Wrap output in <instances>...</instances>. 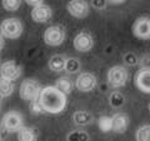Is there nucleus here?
I'll list each match as a JSON object with an SVG mask.
<instances>
[{"label":"nucleus","mask_w":150,"mask_h":141,"mask_svg":"<svg viewBox=\"0 0 150 141\" xmlns=\"http://www.w3.org/2000/svg\"><path fill=\"white\" fill-rule=\"evenodd\" d=\"M1 125L9 133H15L23 126V116L18 111H9L3 116Z\"/></svg>","instance_id":"obj_7"},{"label":"nucleus","mask_w":150,"mask_h":141,"mask_svg":"<svg viewBox=\"0 0 150 141\" xmlns=\"http://www.w3.org/2000/svg\"><path fill=\"white\" fill-rule=\"evenodd\" d=\"M79 70H80V63H79L78 59H74V58L65 59L64 71H67L69 74H74V73H78Z\"/></svg>","instance_id":"obj_20"},{"label":"nucleus","mask_w":150,"mask_h":141,"mask_svg":"<svg viewBox=\"0 0 150 141\" xmlns=\"http://www.w3.org/2000/svg\"><path fill=\"white\" fill-rule=\"evenodd\" d=\"M44 43L49 46H59L65 41V29L62 25L49 26L44 32Z\"/></svg>","instance_id":"obj_4"},{"label":"nucleus","mask_w":150,"mask_h":141,"mask_svg":"<svg viewBox=\"0 0 150 141\" xmlns=\"http://www.w3.org/2000/svg\"><path fill=\"white\" fill-rule=\"evenodd\" d=\"M112 120V128L111 130L116 134H124L126 129L129 126V117L125 114H121V112H118L114 116L111 117Z\"/></svg>","instance_id":"obj_14"},{"label":"nucleus","mask_w":150,"mask_h":141,"mask_svg":"<svg viewBox=\"0 0 150 141\" xmlns=\"http://www.w3.org/2000/svg\"><path fill=\"white\" fill-rule=\"evenodd\" d=\"M93 4L95 8H104L105 5V0H93Z\"/></svg>","instance_id":"obj_27"},{"label":"nucleus","mask_w":150,"mask_h":141,"mask_svg":"<svg viewBox=\"0 0 150 141\" xmlns=\"http://www.w3.org/2000/svg\"><path fill=\"white\" fill-rule=\"evenodd\" d=\"M133 34L142 40H149L150 37V20L149 18H139L133 25Z\"/></svg>","instance_id":"obj_12"},{"label":"nucleus","mask_w":150,"mask_h":141,"mask_svg":"<svg viewBox=\"0 0 150 141\" xmlns=\"http://www.w3.org/2000/svg\"><path fill=\"white\" fill-rule=\"evenodd\" d=\"M137 141H150V128L149 125H144L139 128L137 134H135Z\"/></svg>","instance_id":"obj_22"},{"label":"nucleus","mask_w":150,"mask_h":141,"mask_svg":"<svg viewBox=\"0 0 150 141\" xmlns=\"http://www.w3.org/2000/svg\"><path fill=\"white\" fill-rule=\"evenodd\" d=\"M108 1H110L111 4H123L126 0H108Z\"/></svg>","instance_id":"obj_28"},{"label":"nucleus","mask_w":150,"mask_h":141,"mask_svg":"<svg viewBox=\"0 0 150 141\" xmlns=\"http://www.w3.org/2000/svg\"><path fill=\"white\" fill-rule=\"evenodd\" d=\"M1 5L6 11H16L21 5V0H1Z\"/></svg>","instance_id":"obj_23"},{"label":"nucleus","mask_w":150,"mask_h":141,"mask_svg":"<svg viewBox=\"0 0 150 141\" xmlns=\"http://www.w3.org/2000/svg\"><path fill=\"white\" fill-rule=\"evenodd\" d=\"M41 90L40 84L34 79H25L20 85V97L25 101H31L39 97V94Z\"/></svg>","instance_id":"obj_5"},{"label":"nucleus","mask_w":150,"mask_h":141,"mask_svg":"<svg viewBox=\"0 0 150 141\" xmlns=\"http://www.w3.org/2000/svg\"><path fill=\"white\" fill-rule=\"evenodd\" d=\"M67 10L74 18L84 19L89 15L90 6L86 0H69L67 4Z\"/></svg>","instance_id":"obj_6"},{"label":"nucleus","mask_w":150,"mask_h":141,"mask_svg":"<svg viewBox=\"0 0 150 141\" xmlns=\"http://www.w3.org/2000/svg\"><path fill=\"white\" fill-rule=\"evenodd\" d=\"M65 66V58L62 55H54L49 59V69L54 73L64 71Z\"/></svg>","instance_id":"obj_17"},{"label":"nucleus","mask_w":150,"mask_h":141,"mask_svg":"<svg viewBox=\"0 0 150 141\" xmlns=\"http://www.w3.org/2000/svg\"><path fill=\"white\" fill-rule=\"evenodd\" d=\"M124 97H123V95L121 94H119V92H114L112 95L110 96V104L112 105V106H115V107H118V106H121L124 104Z\"/></svg>","instance_id":"obj_25"},{"label":"nucleus","mask_w":150,"mask_h":141,"mask_svg":"<svg viewBox=\"0 0 150 141\" xmlns=\"http://www.w3.org/2000/svg\"><path fill=\"white\" fill-rule=\"evenodd\" d=\"M53 18V10L49 5L46 4H40V5L33 6L31 10V19L33 21L43 24V23H48Z\"/></svg>","instance_id":"obj_10"},{"label":"nucleus","mask_w":150,"mask_h":141,"mask_svg":"<svg viewBox=\"0 0 150 141\" xmlns=\"http://www.w3.org/2000/svg\"><path fill=\"white\" fill-rule=\"evenodd\" d=\"M55 87L58 89L59 91H62L63 94H65V95H68V94H70V92H71V90H73L74 82H73V80L70 78L62 76V78H59L58 80H56Z\"/></svg>","instance_id":"obj_16"},{"label":"nucleus","mask_w":150,"mask_h":141,"mask_svg":"<svg viewBox=\"0 0 150 141\" xmlns=\"http://www.w3.org/2000/svg\"><path fill=\"white\" fill-rule=\"evenodd\" d=\"M30 111L33 112V114H35V115H39V114H43V112H45L44 109H43V106L40 105L39 99H35V100L30 101Z\"/></svg>","instance_id":"obj_24"},{"label":"nucleus","mask_w":150,"mask_h":141,"mask_svg":"<svg viewBox=\"0 0 150 141\" xmlns=\"http://www.w3.org/2000/svg\"><path fill=\"white\" fill-rule=\"evenodd\" d=\"M13 92H14V84H13V81L0 76V96L6 97V96H10Z\"/></svg>","instance_id":"obj_18"},{"label":"nucleus","mask_w":150,"mask_h":141,"mask_svg":"<svg viewBox=\"0 0 150 141\" xmlns=\"http://www.w3.org/2000/svg\"><path fill=\"white\" fill-rule=\"evenodd\" d=\"M0 34L6 39H18L23 34V24L16 18H8L0 24Z\"/></svg>","instance_id":"obj_2"},{"label":"nucleus","mask_w":150,"mask_h":141,"mask_svg":"<svg viewBox=\"0 0 150 141\" xmlns=\"http://www.w3.org/2000/svg\"><path fill=\"white\" fill-rule=\"evenodd\" d=\"M39 101L45 112L60 114L67 107V95L59 91L55 86H46L40 90Z\"/></svg>","instance_id":"obj_1"},{"label":"nucleus","mask_w":150,"mask_h":141,"mask_svg":"<svg viewBox=\"0 0 150 141\" xmlns=\"http://www.w3.org/2000/svg\"><path fill=\"white\" fill-rule=\"evenodd\" d=\"M74 48L80 53H88L94 48V39L90 32L88 31H80L74 37L73 41Z\"/></svg>","instance_id":"obj_9"},{"label":"nucleus","mask_w":150,"mask_h":141,"mask_svg":"<svg viewBox=\"0 0 150 141\" xmlns=\"http://www.w3.org/2000/svg\"><path fill=\"white\" fill-rule=\"evenodd\" d=\"M98 125H99V129L103 133H109V131H111V128H112V120L110 116H101L98 120Z\"/></svg>","instance_id":"obj_21"},{"label":"nucleus","mask_w":150,"mask_h":141,"mask_svg":"<svg viewBox=\"0 0 150 141\" xmlns=\"http://www.w3.org/2000/svg\"><path fill=\"white\" fill-rule=\"evenodd\" d=\"M96 84L98 80L95 75H93L91 73H81L75 80V87L81 92H90L95 89Z\"/></svg>","instance_id":"obj_8"},{"label":"nucleus","mask_w":150,"mask_h":141,"mask_svg":"<svg viewBox=\"0 0 150 141\" xmlns=\"http://www.w3.org/2000/svg\"><path fill=\"white\" fill-rule=\"evenodd\" d=\"M0 141H1V135H0Z\"/></svg>","instance_id":"obj_30"},{"label":"nucleus","mask_w":150,"mask_h":141,"mask_svg":"<svg viewBox=\"0 0 150 141\" xmlns=\"http://www.w3.org/2000/svg\"><path fill=\"white\" fill-rule=\"evenodd\" d=\"M20 75H21V68L13 60H9V61H5L4 64L0 65V76L4 79L14 81Z\"/></svg>","instance_id":"obj_11"},{"label":"nucleus","mask_w":150,"mask_h":141,"mask_svg":"<svg viewBox=\"0 0 150 141\" xmlns=\"http://www.w3.org/2000/svg\"><path fill=\"white\" fill-rule=\"evenodd\" d=\"M25 3L30 6H36L40 4H44V0H25Z\"/></svg>","instance_id":"obj_26"},{"label":"nucleus","mask_w":150,"mask_h":141,"mask_svg":"<svg viewBox=\"0 0 150 141\" xmlns=\"http://www.w3.org/2000/svg\"><path fill=\"white\" fill-rule=\"evenodd\" d=\"M135 85L142 92H150V71L148 68L138 71L137 76H135Z\"/></svg>","instance_id":"obj_13"},{"label":"nucleus","mask_w":150,"mask_h":141,"mask_svg":"<svg viewBox=\"0 0 150 141\" xmlns=\"http://www.w3.org/2000/svg\"><path fill=\"white\" fill-rule=\"evenodd\" d=\"M4 45H5V41H4V37L1 36V34H0V50H3Z\"/></svg>","instance_id":"obj_29"},{"label":"nucleus","mask_w":150,"mask_h":141,"mask_svg":"<svg viewBox=\"0 0 150 141\" xmlns=\"http://www.w3.org/2000/svg\"><path fill=\"white\" fill-rule=\"evenodd\" d=\"M129 79V73L126 68L121 66V65H116L109 69L108 71V84L112 89H119L125 86Z\"/></svg>","instance_id":"obj_3"},{"label":"nucleus","mask_w":150,"mask_h":141,"mask_svg":"<svg viewBox=\"0 0 150 141\" xmlns=\"http://www.w3.org/2000/svg\"><path fill=\"white\" fill-rule=\"evenodd\" d=\"M18 141H38L35 130L29 126H21L18 130Z\"/></svg>","instance_id":"obj_15"},{"label":"nucleus","mask_w":150,"mask_h":141,"mask_svg":"<svg viewBox=\"0 0 150 141\" xmlns=\"http://www.w3.org/2000/svg\"><path fill=\"white\" fill-rule=\"evenodd\" d=\"M73 119H74V123L75 124H78V125H88V124H90V121H91V116L89 112L86 111H84V110H79L76 111L75 114L73 115Z\"/></svg>","instance_id":"obj_19"}]
</instances>
